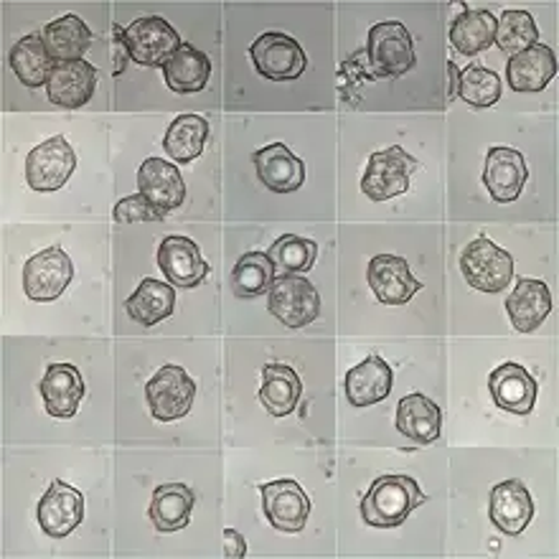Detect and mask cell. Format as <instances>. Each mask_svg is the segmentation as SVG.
<instances>
[{
	"mask_svg": "<svg viewBox=\"0 0 559 559\" xmlns=\"http://www.w3.org/2000/svg\"><path fill=\"white\" fill-rule=\"evenodd\" d=\"M425 501L427 496L413 476H379L361 499V519L377 530H394Z\"/></svg>",
	"mask_w": 559,
	"mask_h": 559,
	"instance_id": "1",
	"label": "cell"
},
{
	"mask_svg": "<svg viewBox=\"0 0 559 559\" xmlns=\"http://www.w3.org/2000/svg\"><path fill=\"white\" fill-rule=\"evenodd\" d=\"M364 57L369 61L371 80H397V76H405L417 61L413 36L400 21H382L371 26Z\"/></svg>",
	"mask_w": 559,
	"mask_h": 559,
	"instance_id": "2",
	"label": "cell"
},
{
	"mask_svg": "<svg viewBox=\"0 0 559 559\" xmlns=\"http://www.w3.org/2000/svg\"><path fill=\"white\" fill-rule=\"evenodd\" d=\"M423 168L413 153L402 145H392L386 151H377L367 163L361 176V191L371 201H390L409 191V181Z\"/></svg>",
	"mask_w": 559,
	"mask_h": 559,
	"instance_id": "3",
	"label": "cell"
},
{
	"mask_svg": "<svg viewBox=\"0 0 559 559\" xmlns=\"http://www.w3.org/2000/svg\"><path fill=\"white\" fill-rule=\"evenodd\" d=\"M461 273L471 287L486 295H496L507 290L514 280V258L499 245H493L486 235H480L463 250Z\"/></svg>",
	"mask_w": 559,
	"mask_h": 559,
	"instance_id": "4",
	"label": "cell"
},
{
	"mask_svg": "<svg viewBox=\"0 0 559 559\" xmlns=\"http://www.w3.org/2000/svg\"><path fill=\"white\" fill-rule=\"evenodd\" d=\"M267 310L287 329H306L321 316V293L302 275L283 273L270 287Z\"/></svg>",
	"mask_w": 559,
	"mask_h": 559,
	"instance_id": "5",
	"label": "cell"
},
{
	"mask_svg": "<svg viewBox=\"0 0 559 559\" xmlns=\"http://www.w3.org/2000/svg\"><path fill=\"white\" fill-rule=\"evenodd\" d=\"M145 400L158 423H176L191 413L197 400V382L178 364H166L145 384Z\"/></svg>",
	"mask_w": 559,
	"mask_h": 559,
	"instance_id": "6",
	"label": "cell"
},
{
	"mask_svg": "<svg viewBox=\"0 0 559 559\" xmlns=\"http://www.w3.org/2000/svg\"><path fill=\"white\" fill-rule=\"evenodd\" d=\"M122 41H126L130 59L140 67H160L181 49V36L160 15H143L122 28Z\"/></svg>",
	"mask_w": 559,
	"mask_h": 559,
	"instance_id": "7",
	"label": "cell"
},
{
	"mask_svg": "<svg viewBox=\"0 0 559 559\" xmlns=\"http://www.w3.org/2000/svg\"><path fill=\"white\" fill-rule=\"evenodd\" d=\"M252 64L270 82H290L306 72L308 57L293 36L267 31L250 46Z\"/></svg>",
	"mask_w": 559,
	"mask_h": 559,
	"instance_id": "8",
	"label": "cell"
},
{
	"mask_svg": "<svg viewBox=\"0 0 559 559\" xmlns=\"http://www.w3.org/2000/svg\"><path fill=\"white\" fill-rule=\"evenodd\" d=\"M76 170V153L64 135L38 143L26 158V181L38 193L59 191Z\"/></svg>",
	"mask_w": 559,
	"mask_h": 559,
	"instance_id": "9",
	"label": "cell"
},
{
	"mask_svg": "<svg viewBox=\"0 0 559 559\" xmlns=\"http://www.w3.org/2000/svg\"><path fill=\"white\" fill-rule=\"evenodd\" d=\"M72 280L74 262L61 247H49V250L28 258L23 265V290L36 302L57 300Z\"/></svg>",
	"mask_w": 559,
	"mask_h": 559,
	"instance_id": "10",
	"label": "cell"
},
{
	"mask_svg": "<svg viewBox=\"0 0 559 559\" xmlns=\"http://www.w3.org/2000/svg\"><path fill=\"white\" fill-rule=\"evenodd\" d=\"M260 493L262 511H265L270 526L285 534H298L306 530L310 516V499L298 480L280 478L270 480V484H260Z\"/></svg>",
	"mask_w": 559,
	"mask_h": 559,
	"instance_id": "11",
	"label": "cell"
},
{
	"mask_svg": "<svg viewBox=\"0 0 559 559\" xmlns=\"http://www.w3.org/2000/svg\"><path fill=\"white\" fill-rule=\"evenodd\" d=\"M36 516L46 537L64 539L82 524L84 496L64 480H51L41 501H38Z\"/></svg>",
	"mask_w": 559,
	"mask_h": 559,
	"instance_id": "12",
	"label": "cell"
},
{
	"mask_svg": "<svg viewBox=\"0 0 559 559\" xmlns=\"http://www.w3.org/2000/svg\"><path fill=\"white\" fill-rule=\"evenodd\" d=\"M158 267L174 287L191 290L209 275V262L191 237L170 235L158 247Z\"/></svg>",
	"mask_w": 559,
	"mask_h": 559,
	"instance_id": "13",
	"label": "cell"
},
{
	"mask_svg": "<svg viewBox=\"0 0 559 559\" xmlns=\"http://www.w3.org/2000/svg\"><path fill=\"white\" fill-rule=\"evenodd\" d=\"M367 280L371 293L377 295L379 302L384 306H405L423 290V280H415L409 273L405 258L397 254H377L369 260Z\"/></svg>",
	"mask_w": 559,
	"mask_h": 559,
	"instance_id": "14",
	"label": "cell"
},
{
	"mask_svg": "<svg viewBox=\"0 0 559 559\" xmlns=\"http://www.w3.org/2000/svg\"><path fill=\"white\" fill-rule=\"evenodd\" d=\"M488 390L496 407L507 409L511 415H530L534 405H537L539 384L522 364L516 361H503L501 367H496L488 377Z\"/></svg>",
	"mask_w": 559,
	"mask_h": 559,
	"instance_id": "15",
	"label": "cell"
},
{
	"mask_svg": "<svg viewBox=\"0 0 559 559\" xmlns=\"http://www.w3.org/2000/svg\"><path fill=\"white\" fill-rule=\"evenodd\" d=\"M530 168L514 147H491L484 163V186L496 204H511L522 197Z\"/></svg>",
	"mask_w": 559,
	"mask_h": 559,
	"instance_id": "16",
	"label": "cell"
},
{
	"mask_svg": "<svg viewBox=\"0 0 559 559\" xmlns=\"http://www.w3.org/2000/svg\"><path fill=\"white\" fill-rule=\"evenodd\" d=\"M488 516L496 530L519 537L526 526L532 524L534 501L530 488L522 480L511 478L491 488V499H488Z\"/></svg>",
	"mask_w": 559,
	"mask_h": 559,
	"instance_id": "17",
	"label": "cell"
},
{
	"mask_svg": "<svg viewBox=\"0 0 559 559\" xmlns=\"http://www.w3.org/2000/svg\"><path fill=\"white\" fill-rule=\"evenodd\" d=\"M138 193L158 206L160 212H176L186 201V183L176 163L145 158L138 168Z\"/></svg>",
	"mask_w": 559,
	"mask_h": 559,
	"instance_id": "18",
	"label": "cell"
},
{
	"mask_svg": "<svg viewBox=\"0 0 559 559\" xmlns=\"http://www.w3.org/2000/svg\"><path fill=\"white\" fill-rule=\"evenodd\" d=\"M97 90V69L87 59L76 61H59L53 67L51 80L46 84V95L57 107L64 110H76L84 107L95 97Z\"/></svg>",
	"mask_w": 559,
	"mask_h": 559,
	"instance_id": "19",
	"label": "cell"
},
{
	"mask_svg": "<svg viewBox=\"0 0 559 559\" xmlns=\"http://www.w3.org/2000/svg\"><path fill=\"white\" fill-rule=\"evenodd\" d=\"M38 392H41L46 413L51 417L69 419L76 415L84 400V379L74 364L57 361L49 364L44 379L38 382Z\"/></svg>",
	"mask_w": 559,
	"mask_h": 559,
	"instance_id": "20",
	"label": "cell"
},
{
	"mask_svg": "<svg viewBox=\"0 0 559 559\" xmlns=\"http://www.w3.org/2000/svg\"><path fill=\"white\" fill-rule=\"evenodd\" d=\"M557 74V57L547 44H534L522 53H514L507 64V82L519 95H539Z\"/></svg>",
	"mask_w": 559,
	"mask_h": 559,
	"instance_id": "21",
	"label": "cell"
},
{
	"mask_svg": "<svg viewBox=\"0 0 559 559\" xmlns=\"http://www.w3.org/2000/svg\"><path fill=\"white\" fill-rule=\"evenodd\" d=\"M394 384L392 367L379 354H371L354 369H348L344 379L346 400L354 407H371L390 397Z\"/></svg>",
	"mask_w": 559,
	"mask_h": 559,
	"instance_id": "22",
	"label": "cell"
},
{
	"mask_svg": "<svg viewBox=\"0 0 559 559\" xmlns=\"http://www.w3.org/2000/svg\"><path fill=\"white\" fill-rule=\"evenodd\" d=\"M507 313L519 333H534L552 313V293L545 280H516L514 293L507 298Z\"/></svg>",
	"mask_w": 559,
	"mask_h": 559,
	"instance_id": "23",
	"label": "cell"
},
{
	"mask_svg": "<svg viewBox=\"0 0 559 559\" xmlns=\"http://www.w3.org/2000/svg\"><path fill=\"white\" fill-rule=\"evenodd\" d=\"M258 178L273 193H293L306 183V166L290 147L273 143L252 155Z\"/></svg>",
	"mask_w": 559,
	"mask_h": 559,
	"instance_id": "24",
	"label": "cell"
},
{
	"mask_svg": "<svg viewBox=\"0 0 559 559\" xmlns=\"http://www.w3.org/2000/svg\"><path fill=\"white\" fill-rule=\"evenodd\" d=\"M397 430L417 445H432L442 435V409L425 394H407L397 407Z\"/></svg>",
	"mask_w": 559,
	"mask_h": 559,
	"instance_id": "25",
	"label": "cell"
},
{
	"mask_svg": "<svg viewBox=\"0 0 559 559\" xmlns=\"http://www.w3.org/2000/svg\"><path fill=\"white\" fill-rule=\"evenodd\" d=\"M302 394V382L298 371L287 364L267 361L262 367V384H260V402L273 417H287L298 409Z\"/></svg>",
	"mask_w": 559,
	"mask_h": 559,
	"instance_id": "26",
	"label": "cell"
},
{
	"mask_svg": "<svg viewBox=\"0 0 559 559\" xmlns=\"http://www.w3.org/2000/svg\"><path fill=\"white\" fill-rule=\"evenodd\" d=\"M209 76H212V59L186 41L163 64V80H166L168 90L176 92V95H197V92L206 87Z\"/></svg>",
	"mask_w": 559,
	"mask_h": 559,
	"instance_id": "27",
	"label": "cell"
},
{
	"mask_svg": "<svg viewBox=\"0 0 559 559\" xmlns=\"http://www.w3.org/2000/svg\"><path fill=\"white\" fill-rule=\"evenodd\" d=\"M8 59H11V69L19 76V82L28 90H38L41 84H49L53 67H57V59L46 49L41 31L19 38Z\"/></svg>",
	"mask_w": 559,
	"mask_h": 559,
	"instance_id": "28",
	"label": "cell"
},
{
	"mask_svg": "<svg viewBox=\"0 0 559 559\" xmlns=\"http://www.w3.org/2000/svg\"><path fill=\"white\" fill-rule=\"evenodd\" d=\"M193 503H197V496L186 484H163L153 491L147 514L158 532H181L189 526Z\"/></svg>",
	"mask_w": 559,
	"mask_h": 559,
	"instance_id": "29",
	"label": "cell"
},
{
	"mask_svg": "<svg viewBox=\"0 0 559 559\" xmlns=\"http://www.w3.org/2000/svg\"><path fill=\"white\" fill-rule=\"evenodd\" d=\"M126 310L135 323L145 325V329L158 325L160 321L174 316L176 287L170 283H160V280L145 277L143 283L138 285V290L126 300Z\"/></svg>",
	"mask_w": 559,
	"mask_h": 559,
	"instance_id": "30",
	"label": "cell"
},
{
	"mask_svg": "<svg viewBox=\"0 0 559 559\" xmlns=\"http://www.w3.org/2000/svg\"><path fill=\"white\" fill-rule=\"evenodd\" d=\"M450 41L463 57H478L496 41V15L491 11L463 8V13L450 23Z\"/></svg>",
	"mask_w": 559,
	"mask_h": 559,
	"instance_id": "31",
	"label": "cell"
},
{
	"mask_svg": "<svg viewBox=\"0 0 559 559\" xmlns=\"http://www.w3.org/2000/svg\"><path fill=\"white\" fill-rule=\"evenodd\" d=\"M44 44L53 59L59 61H76L84 59V53L92 46V31L80 15L67 13L61 19L51 21L44 31Z\"/></svg>",
	"mask_w": 559,
	"mask_h": 559,
	"instance_id": "32",
	"label": "cell"
},
{
	"mask_svg": "<svg viewBox=\"0 0 559 559\" xmlns=\"http://www.w3.org/2000/svg\"><path fill=\"white\" fill-rule=\"evenodd\" d=\"M209 140V122L197 112L178 115L166 130L163 138V147H166L168 158H174L176 166H186V163L197 160L204 153V145Z\"/></svg>",
	"mask_w": 559,
	"mask_h": 559,
	"instance_id": "33",
	"label": "cell"
},
{
	"mask_svg": "<svg viewBox=\"0 0 559 559\" xmlns=\"http://www.w3.org/2000/svg\"><path fill=\"white\" fill-rule=\"evenodd\" d=\"M277 270L267 252H247L231 270V293L239 300H254L260 295L270 293L275 283Z\"/></svg>",
	"mask_w": 559,
	"mask_h": 559,
	"instance_id": "34",
	"label": "cell"
},
{
	"mask_svg": "<svg viewBox=\"0 0 559 559\" xmlns=\"http://www.w3.org/2000/svg\"><path fill=\"white\" fill-rule=\"evenodd\" d=\"M499 49L509 57L522 53L530 46L539 44V28L534 23L530 11H503L501 19H496V41Z\"/></svg>",
	"mask_w": 559,
	"mask_h": 559,
	"instance_id": "35",
	"label": "cell"
},
{
	"mask_svg": "<svg viewBox=\"0 0 559 559\" xmlns=\"http://www.w3.org/2000/svg\"><path fill=\"white\" fill-rule=\"evenodd\" d=\"M503 82L501 76L491 72V69L471 64L461 72V84H457V97H463V103L471 107H478V110H486V107L496 105L501 99Z\"/></svg>",
	"mask_w": 559,
	"mask_h": 559,
	"instance_id": "36",
	"label": "cell"
},
{
	"mask_svg": "<svg viewBox=\"0 0 559 559\" xmlns=\"http://www.w3.org/2000/svg\"><path fill=\"white\" fill-rule=\"evenodd\" d=\"M267 258L273 260L275 270L283 273H308L313 270L318 258V242L298 235H283L275 239V245L267 250Z\"/></svg>",
	"mask_w": 559,
	"mask_h": 559,
	"instance_id": "37",
	"label": "cell"
},
{
	"mask_svg": "<svg viewBox=\"0 0 559 559\" xmlns=\"http://www.w3.org/2000/svg\"><path fill=\"white\" fill-rule=\"evenodd\" d=\"M112 219L118 224H133V222H163L166 219V212H160L158 206H153L151 201L140 193L133 197H126L118 201V206L112 209Z\"/></svg>",
	"mask_w": 559,
	"mask_h": 559,
	"instance_id": "38",
	"label": "cell"
},
{
	"mask_svg": "<svg viewBox=\"0 0 559 559\" xmlns=\"http://www.w3.org/2000/svg\"><path fill=\"white\" fill-rule=\"evenodd\" d=\"M112 59H115V76H120L122 72H126L128 61H133L130 59L126 41H122V28L118 26V23L112 26Z\"/></svg>",
	"mask_w": 559,
	"mask_h": 559,
	"instance_id": "39",
	"label": "cell"
},
{
	"mask_svg": "<svg viewBox=\"0 0 559 559\" xmlns=\"http://www.w3.org/2000/svg\"><path fill=\"white\" fill-rule=\"evenodd\" d=\"M224 557L229 559L247 557V539L237 530H224Z\"/></svg>",
	"mask_w": 559,
	"mask_h": 559,
	"instance_id": "40",
	"label": "cell"
},
{
	"mask_svg": "<svg viewBox=\"0 0 559 559\" xmlns=\"http://www.w3.org/2000/svg\"><path fill=\"white\" fill-rule=\"evenodd\" d=\"M448 74H450V87H448V103H453L457 97V84H461V69L455 61H448Z\"/></svg>",
	"mask_w": 559,
	"mask_h": 559,
	"instance_id": "41",
	"label": "cell"
}]
</instances>
